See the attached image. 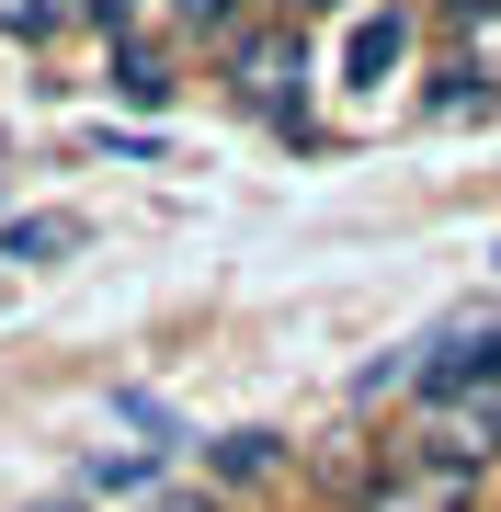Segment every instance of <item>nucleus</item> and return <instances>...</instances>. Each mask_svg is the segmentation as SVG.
<instances>
[{"mask_svg":"<svg viewBox=\"0 0 501 512\" xmlns=\"http://www.w3.org/2000/svg\"><path fill=\"white\" fill-rule=\"evenodd\" d=\"M490 478L479 467H445V456H410V444H388L365 478H353V512H479Z\"/></svg>","mask_w":501,"mask_h":512,"instance_id":"2","label":"nucleus"},{"mask_svg":"<svg viewBox=\"0 0 501 512\" xmlns=\"http://www.w3.org/2000/svg\"><path fill=\"white\" fill-rule=\"evenodd\" d=\"M149 512H217V501H194V490H171V501H149Z\"/></svg>","mask_w":501,"mask_h":512,"instance_id":"14","label":"nucleus"},{"mask_svg":"<svg viewBox=\"0 0 501 512\" xmlns=\"http://www.w3.org/2000/svg\"><path fill=\"white\" fill-rule=\"evenodd\" d=\"M205 478H217V490H262V478H285V433H262V421L205 433Z\"/></svg>","mask_w":501,"mask_h":512,"instance_id":"5","label":"nucleus"},{"mask_svg":"<svg viewBox=\"0 0 501 512\" xmlns=\"http://www.w3.org/2000/svg\"><path fill=\"white\" fill-rule=\"evenodd\" d=\"M410 35H422V23L410 12H353V35H342V92H388L399 80V57H410Z\"/></svg>","mask_w":501,"mask_h":512,"instance_id":"3","label":"nucleus"},{"mask_svg":"<svg viewBox=\"0 0 501 512\" xmlns=\"http://www.w3.org/2000/svg\"><path fill=\"white\" fill-rule=\"evenodd\" d=\"M490 114H501V92H490V80H467L456 57L422 80V126H490Z\"/></svg>","mask_w":501,"mask_h":512,"instance_id":"6","label":"nucleus"},{"mask_svg":"<svg viewBox=\"0 0 501 512\" xmlns=\"http://www.w3.org/2000/svg\"><path fill=\"white\" fill-rule=\"evenodd\" d=\"M183 35H240V0H160Z\"/></svg>","mask_w":501,"mask_h":512,"instance_id":"11","label":"nucleus"},{"mask_svg":"<svg viewBox=\"0 0 501 512\" xmlns=\"http://www.w3.org/2000/svg\"><path fill=\"white\" fill-rule=\"evenodd\" d=\"M308 23H240L228 35V92H240V114H262L274 137H308Z\"/></svg>","mask_w":501,"mask_h":512,"instance_id":"1","label":"nucleus"},{"mask_svg":"<svg viewBox=\"0 0 501 512\" xmlns=\"http://www.w3.org/2000/svg\"><path fill=\"white\" fill-rule=\"evenodd\" d=\"M149 12L160 0H80V23H103L114 46H149Z\"/></svg>","mask_w":501,"mask_h":512,"instance_id":"10","label":"nucleus"},{"mask_svg":"<svg viewBox=\"0 0 501 512\" xmlns=\"http://www.w3.org/2000/svg\"><path fill=\"white\" fill-rule=\"evenodd\" d=\"M274 23H331V12H353V0H262Z\"/></svg>","mask_w":501,"mask_h":512,"instance_id":"13","label":"nucleus"},{"mask_svg":"<svg viewBox=\"0 0 501 512\" xmlns=\"http://www.w3.org/2000/svg\"><path fill=\"white\" fill-rule=\"evenodd\" d=\"M92 490H160V456H103Z\"/></svg>","mask_w":501,"mask_h":512,"instance_id":"12","label":"nucleus"},{"mask_svg":"<svg viewBox=\"0 0 501 512\" xmlns=\"http://www.w3.org/2000/svg\"><path fill=\"white\" fill-rule=\"evenodd\" d=\"M46 512H80V501H46Z\"/></svg>","mask_w":501,"mask_h":512,"instance_id":"15","label":"nucleus"},{"mask_svg":"<svg viewBox=\"0 0 501 512\" xmlns=\"http://www.w3.org/2000/svg\"><path fill=\"white\" fill-rule=\"evenodd\" d=\"M114 103L160 114L171 103V46H114Z\"/></svg>","mask_w":501,"mask_h":512,"instance_id":"7","label":"nucleus"},{"mask_svg":"<svg viewBox=\"0 0 501 512\" xmlns=\"http://www.w3.org/2000/svg\"><path fill=\"white\" fill-rule=\"evenodd\" d=\"M433 35H445V57H456L467 80H490V92H501V0H445Z\"/></svg>","mask_w":501,"mask_h":512,"instance_id":"4","label":"nucleus"},{"mask_svg":"<svg viewBox=\"0 0 501 512\" xmlns=\"http://www.w3.org/2000/svg\"><path fill=\"white\" fill-rule=\"evenodd\" d=\"M57 251H80V217H12L0 228V262H57Z\"/></svg>","mask_w":501,"mask_h":512,"instance_id":"8","label":"nucleus"},{"mask_svg":"<svg viewBox=\"0 0 501 512\" xmlns=\"http://www.w3.org/2000/svg\"><path fill=\"white\" fill-rule=\"evenodd\" d=\"M69 23H80V0H0V35L12 46H57Z\"/></svg>","mask_w":501,"mask_h":512,"instance_id":"9","label":"nucleus"}]
</instances>
